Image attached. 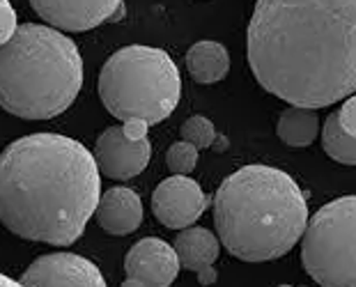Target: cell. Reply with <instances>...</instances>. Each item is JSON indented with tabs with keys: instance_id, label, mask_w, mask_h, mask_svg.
<instances>
[{
	"instance_id": "cell-22",
	"label": "cell",
	"mask_w": 356,
	"mask_h": 287,
	"mask_svg": "<svg viewBox=\"0 0 356 287\" xmlns=\"http://www.w3.org/2000/svg\"><path fill=\"white\" fill-rule=\"evenodd\" d=\"M0 287H24V285L17 283V281H12L10 276H3V274H0Z\"/></svg>"
},
{
	"instance_id": "cell-8",
	"label": "cell",
	"mask_w": 356,
	"mask_h": 287,
	"mask_svg": "<svg viewBox=\"0 0 356 287\" xmlns=\"http://www.w3.org/2000/svg\"><path fill=\"white\" fill-rule=\"evenodd\" d=\"M24 287H106L102 271L74 253H49L37 258L19 281Z\"/></svg>"
},
{
	"instance_id": "cell-18",
	"label": "cell",
	"mask_w": 356,
	"mask_h": 287,
	"mask_svg": "<svg viewBox=\"0 0 356 287\" xmlns=\"http://www.w3.org/2000/svg\"><path fill=\"white\" fill-rule=\"evenodd\" d=\"M195 163H198V147H193L186 140L170 145L168 154H165V165L172 175H188V172H193Z\"/></svg>"
},
{
	"instance_id": "cell-4",
	"label": "cell",
	"mask_w": 356,
	"mask_h": 287,
	"mask_svg": "<svg viewBox=\"0 0 356 287\" xmlns=\"http://www.w3.org/2000/svg\"><path fill=\"white\" fill-rule=\"evenodd\" d=\"M83 85L79 47L60 30L24 24L0 47V106L24 120H51L76 101Z\"/></svg>"
},
{
	"instance_id": "cell-10",
	"label": "cell",
	"mask_w": 356,
	"mask_h": 287,
	"mask_svg": "<svg viewBox=\"0 0 356 287\" xmlns=\"http://www.w3.org/2000/svg\"><path fill=\"white\" fill-rule=\"evenodd\" d=\"M152 147L147 140H129L122 126H108L95 145V158L99 172L111 179H131L147 168Z\"/></svg>"
},
{
	"instance_id": "cell-11",
	"label": "cell",
	"mask_w": 356,
	"mask_h": 287,
	"mask_svg": "<svg viewBox=\"0 0 356 287\" xmlns=\"http://www.w3.org/2000/svg\"><path fill=\"white\" fill-rule=\"evenodd\" d=\"M179 267L175 248L156 237L136 241L124 258L127 278H134L145 287H170L179 274Z\"/></svg>"
},
{
	"instance_id": "cell-19",
	"label": "cell",
	"mask_w": 356,
	"mask_h": 287,
	"mask_svg": "<svg viewBox=\"0 0 356 287\" xmlns=\"http://www.w3.org/2000/svg\"><path fill=\"white\" fill-rule=\"evenodd\" d=\"M17 28V12H14L12 3L10 0H0V47L12 40Z\"/></svg>"
},
{
	"instance_id": "cell-9",
	"label": "cell",
	"mask_w": 356,
	"mask_h": 287,
	"mask_svg": "<svg viewBox=\"0 0 356 287\" xmlns=\"http://www.w3.org/2000/svg\"><path fill=\"white\" fill-rule=\"evenodd\" d=\"M33 10L56 30L86 33L124 10V0H30Z\"/></svg>"
},
{
	"instance_id": "cell-16",
	"label": "cell",
	"mask_w": 356,
	"mask_h": 287,
	"mask_svg": "<svg viewBox=\"0 0 356 287\" xmlns=\"http://www.w3.org/2000/svg\"><path fill=\"white\" fill-rule=\"evenodd\" d=\"M322 147L333 161L356 165V138L347 133L338 122V113H331L322 129Z\"/></svg>"
},
{
	"instance_id": "cell-15",
	"label": "cell",
	"mask_w": 356,
	"mask_h": 287,
	"mask_svg": "<svg viewBox=\"0 0 356 287\" xmlns=\"http://www.w3.org/2000/svg\"><path fill=\"white\" fill-rule=\"evenodd\" d=\"M320 131V120L313 108H299V106H290L280 113L276 133L278 138L290 147H308L313 145Z\"/></svg>"
},
{
	"instance_id": "cell-3",
	"label": "cell",
	"mask_w": 356,
	"mask_h": 287,
	"mask_svg": "<svg viewBox=\"0 0 356 287\" xmlns=\"http://www.w3.org/2000/svg\"><path fill=\"white\" fill-rule=\"evenodd\" d=\"M214 225L221 244L237 260L271 262L304 237L308 202L287 172L271 165H244L218 186Z\"/></svg>"
},
{
	"instance_id": "cell-6",
	"label": "cell",
	"mask_w": 356,
	"mask_h": 287,
	"mask_svg": "<svg viewBox=\"0 0 356 287\" xmlns=\"http://www.w3.org/2000/svg\"><path fill=\"white\" fill-rule=\"evenodd\" d=\"M301 262L322 287H356V195L331 200L301 237Z\"/></svg>"
},
{
	"instance_id": "cell-13",
	"label": "cell",
	"mask_w": 356,
	"mask_h": 287,
	"mask_svg": "<svg viewBox=\"0 0 356 287\" xmlns=\"http://www.w3.org/2000/svg\"><path fill=\"white\" fill-rule=\"evenodd\" d=\"M221 239L207 228H186L181 230L172 248L177 251L179 264L188 271H195L202 285L216 281V271L211 269L221 253Z\"/></svg>"
},
{
	"instance_id": "cell-2",
	"label": "cell",
	"mask_w": 356,
	"mask_h": 287,
	"mask_svg": "<svg viewBox=\"0 0 356 287\" xmlns=\"http://www.w3.org/2000/svg\"><path fill=\"white\" fill-rule=\"evenodd\" d=\"M95 154L60 133H30L0 154V221L17 237L70 246L102 200Z\"/></svg>"
},
{
	"instance_id": "cell-5",
	"label": "cell",
	"mask_w": 356,
	"mask_h": 287,
	"mask_svg": "<svg viewBox=\"0 0 356 287\" xmlns=\"http://www.w3.org/2000/svg\"><path fill=\"white\" fill-rule=\"evenodd\" d=\"M99 97L113 117L159 124L172 115L181 97V76L161 49L124 47L106 60L99 74Z\"/></svg>"
},
{
	"instance_id": "cell-17",
	"label": "cell",
	"mask_w": 356,
	"mask_h": 287,
	"mask_svg": "<svg viewBox=\"0 0 356 287\" xmlns=\"http://www.w3.org/2000/svg\"><path fill=\"white\" fill-rule=\"evenodd\" d=\"M214 138H216V129L211 124V120L204 115H193L181 124V140L191 142L198 149L209 147Z\"/></svg>"
},
{
	"instance_id": "cell-1",
	"label": "cell",
	"mask_w": 356,
	"mask_h": 287,
	"mask_svg": "<svg viewBox=\"0 0 356 287\" xmlns=\"http://www.w3.org/2000/svg\"><path fill=\"white\" fill-rule=\"evenodd\" d=\"M255 81L299 108L356 92V0H257L248 24Z\"/></svg>"
},
{
	"instance_id": "cell-23",
	"label": "cell",
	"mask_w": 356,
	"mask_h": 287,
	"mask_svg": "<svg viewBox=\"0 0 356 287\" xmlns=\"http://www.w3.org/2000/svg\"><path fill=\"white\" fill-rule=\"evenodd\" d=\"M120 287H145V285L138 283V281H134V278H127V281L120 285Z\"/></svg>"
},
{
	"instance_id": "cell-21",
	"label": "cell",
	"mask_w": 356,
	"mask_h": 287,
	"mask_svg": "<svg viewBox=\"0 0 356 287\" xmlns=\"http://www.w3.org/2000/svg\"><path fill=\"white\" fill-rule=\"evenodd\" d=\"M147 129H149V124L145 120H138V117L127 120L122 124V131L129 140H147Z\"/></svg>"
},
{
	"instance_id": "cell-14",
	"label": "cell",
	"mask_w": 356,
	"mask_h": 287,
	"mask_svg": "<svg viewBox=\"0 0 356 287\" xmlns=\"http://www.w3.org/2000/svg\"><path fill=\"white\" fill-rule=\"evenodd\" d=\"M186 69L195 83H218L228 76L230 56L223 44L204 40L186 51Z\"/></svg>"
},
{
	"instance_id": "cell-20",
	"label": "cell",
	"mask_w": 356,
	"mask_h": 287,
	"mask_svg": "<svg viewBox=\"0 0 356 287\" xmlns=\"http://www.w3.org/2000/svg\"><path fill=\"white\" fill-rule=\"evenodd\" d=\"M338 113V122H340V126L350 133V136H354L356 138V95H352V97H347L345 99V104L340 106V110H336Z\"/></svg>"
},
{
	"instance_id": "cell-7",
	"label": "cell",
	"mask_w": 356,
	"mask_h": 287,
	"mask_svg": "<svg viewBox=\"0 0 356 287\" xmlns=\"http://www.w3.org/2000/svg\"><path fill=\"white\" fill-rule=\"evenodd\" d=\"M207 209V195L195 179L172 175L163 179L152 193V211L156 221L172 230H186Z\"/></svg>"
},
{
	"instance_id": "cell-12",
	"label": "cell",
	"mask_w": 356,
	"mask_h": 287,
	"mask_svg": "<svg viewBox=\"0 0 356 287\" xmlns=\"http://www.w3.org/2000/svg\"><path fill=\"white\" fill-rule=\"evenodd\" d=\"M97 223L108 232V235H131L143 223V202L140 195L134 188L115 186L102 193V200L97 205Z\"/></svg>"
}]
</instances>
